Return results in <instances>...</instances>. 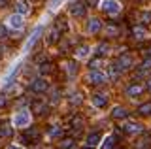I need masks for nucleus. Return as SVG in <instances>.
<instances>
[{
	"label": "nucleus",
	"instance_id": "nucleus-1",
	"mask_svg": "<svg viewBox=\"0 0 151 149\" xmlns=\"http://www.w3.org/2000/svg\"><path fill=\"white\" fill-rule=\"evenodd\" d=\"M102 10L106 13H110V15H115V13L121 11V4L117 2V0H104L102 2Z\"/></svg>",
	"mask_w": 151,
	"mask_h": 149
},
{
	"label": "nucleus",
	"instance_id": "nucleus-2",
	"mask_svg": "<svg viewBox=\"0 0 151 149\" xmlns=\"http://www.w3.org/2000/svg\"><path fill=\"white\" fill-rule=\"evenodd\" d=\"M89 81L94 83V85H100V83H106L108 81V76L104 72H100L98 68H94V70L89 72Z\"/></svg>",
	"mask_w": 151,
	"mask_h": 149
},
{
	"label": "nucleus",
	"instance_id": "nucleus-3",
	"mask_svg": "<svg viewBox=\"0 0 151 149\" xmlns=\"http://www.w3.org/2000/svg\"><path fill=\"white\" fill-rule=\"evenodd\" d=\"M28 123H30V115H28V111H19L15 117H13V125L19 127V128L28 127Z\"/></svg>",
	"mask_w": 151,
	"mask_h": 149
},
{
	"label": "nucleus",
	"instance_id": "nucleus-4",
	"mask_svg": "<svg viewBox=\"0 0 151 149\" xmlns=\"http://www.w3.org/2000/svg\"><path fill=\"white\" fill-rule=\"evenodd\" d=\"M47 81L44 80V77H38V80H34L32 81V85H30V91L32 92H38V95H40V92H45L47 91Z\"/></svg>",
	"mask_w": 151,
	"mask_h": 149
},
{
	"label": "nucleus",
	"instance_id": "nucleus-5",
	"mask_svg": "<svg viewBox=\"0 0 151 149\" xmlns=\"http://www.w3.org/2000/svg\"><path fill=\"white\" fill-rule=\"evenodd\" d=\"M91 102H93V106H96V108H104V106L108 104V96L102 95V92H96V95L91 96Z\"/></svg>",
	"mask_w": 151,
	"mask_h": 149
},
{
	"label": "nucleus",
	"instance_id": "nucleus-6",
	"mask_svg": "<svg viewBox=\"0 0 151 149\" xmlns=\"http://www.w3.org/2000/svg\"><path fill=\"white\" fill-rule=\"evenodd\" d=\"M23 17H21V13H13L12 17H9V27H12L13 30H21L23 29Z\"/></svg>",
	"mask_w": 151,
	"mask_h": 149
},
{
	"label": "nucleus",
	"instance_id": "nucleus-7",
	"mask_svg": "<svg viewBox=\"0 0 151 149\" xmlns=\"http://www.w3.org/2000/svg\"><path fill=\"white\" fill-rule=\"evenodd\" d=\"M30 110L34 111L36 115H42V113H44V111L47 110V104H45L44 100H32V104H30Z\"/></svg>",
	"mask_w": 151,
	"mask_h": 149
},
{
	"label": "nucleus",
	"instance_id": "nucleus-8",
	"mask_svg": "<svg viewBox=\"0 0 151 149\" xmlns=\"http://www.w3.org/2000/svg\"><path fill=\"white\" fill-rule=\"evenodd\" d=\"M70 13L76 15V17H83L85 15V6L81 2H76V4H72V8H70Z\"/></svg>",
	"mask_w": 151,
	"mask_h": 149
},
{
	"label": "nucleus",
	"instance_id": "nucleus-9",
	"mask_svg": "<svg viewBox=\"0 0 151 149\" xmlns=\"http://www.w3.org/2000/svg\"><path fill=\"white\" fill-rule=\"evenodd\" d=\"M123 130H125L127 134H140L144 128H142V125H138V123H130V125H125Z\"/></svg>",
	"mask_w": 151,
	"mask_h": 149
},
{
	"label": "nucleus",
	"instance_id": "nucleus-10",
	"mask_svg": "<svg viewBox=\"0 0 151 149\" xmlns=\"http://www.w3.org/2000/svg\"><path fill=\"white\" fill-rule=\"evenodd\" d=\"M111 117L113 119H125V117H129V111L125 108H121V106H117V108H113V111H111Z\"/></svg>",
	"mask_w": 151,
	"mask_h": 149
},
{
	"label": "nucleus",
	"instance_id": "nucleus-11",
	"mask_svg": "<svg viewBox=\"0 0 151 149\" xmlns=\"http://www.w3.org/2000/svg\"><path fill=\"white\" fill-rule=\"evenodd\" d=\"M40 34H42V27H36L34 32H32V36H30V38H28V42H27V49H30L32 45L36 44V40L40 38Z\"/></svg>",
	"mask_w": 151,
	"mask_h": 149
},
{
	"label": "nucleus",
	"instance_id": "nucleus-12",
	"mask_svg": "<svg viewBox=\"0 0 151 149\" xmlns=\"http://www.w3.org/2000/svg\"><path fill=\"white\" fill-rule=\"evenodd\" d=\"M100 140H102V134L100 132H93V134H89L87 136V145H98L100 143Z\"/></svg>",
	"mask_w": 151,
	"mask_h": 149
},
{
	"label": "nucleus",
	"instance_id": "nucleus-13",
	"mask_svg": "<svg viewBox=\"0 0 151 149\" xmlns=\"http://www.w3.org/2000/svg\"><path fill=\"white\" fill-rule=\"evenodd\" d=\"M100 27L102 25H100V21H98V19H91V21L87 23V30L91 32V34H96V32L100 30Z\"/></svg>",
	"mask_w": 151,
	"mask_h": 149
},
{
	"label": "nucleus",
	"instance_id": "nucleus-14",
	"mask_svg": "<svg viewBox=\"0 0 151 149\" xmlns=\"http://www.w3.org/2000/svg\"><path fill=\"white\" fill-rule=\"evenodd\" d=\"M119 64H121L123 70L132 68V59H130V55H121V57H119Z\"/></svg>",
	"mask_w": 151,
	"mask_h": 149
},
{
	"label": "nucleus",
	"instance_id": "nucleus-15",
	"mask_svg": "<svg viewBox=\"0 0 151 149\" xmlns=\"http://www.w3.org/2000/svg\"><path fill=\"white\" fill-rule=\"evenodd\" d=\"M142 91H144V87H142L140 83H136V85H130L129 89H127V95H129V96H136V95H140Z\"/></svg>",
	"mask_w": 151,
	"mask_h": 149
},
{
	"label": "nucleus",
	"instance_id": "nucleus-16",
	"mask_svg": "<svg viewBox=\"0 0 151 149\" xmlns=\"http://www.w3.org/2000/svg\"><path fill=\"white\" fill-rule=\"evenodd\" d=\"M28 10H30V8L27 6V2H25V0H17V13L25 15V13H28Z\"/></svg>",
	"mask_w": 151,
	"mask_h": 149
},
{
	"label": "nucleus",
	"instance_id": "nucleus-17",
	"mask_svg": "<svg viewBox=\"0 0 151 149\" xmlns=\"http://www.w3.org/2000/svg\"><path fill=\"white\" fill-rule=\"evenodd\" d=\"M138 113L140 115H151V102H145L138 108Z\"/></svg>",
	"mask_w": 151,
	"mask_h": 149
},
{
	"label": "nucleus",
	"instance_id": "nucleus-18",
	"mask_svg": "<svg viewBox=\"0 0 151 149\" xmlns=\"http://www.w3.org/2000/svg\"><path fill=\"white\" fill-rule=\"evenodd\" d=\"M89 51H91L89 45H81V47L78 49V53H76V57H78V59H83V57H87V55H89Z\"/></svg>",
	"mask_w": 151,
	"mask_h": 149
},
{
	"label": "nucleus",
	"instance_id": "nucleus-19",
	"mask_svg": "<svg viewBox=\"0 0 151 149\" xmlns=\"http://www.w3.org/2000/svg\"><path fill=\"white\" fill-rule=\"evenodd\" d=\"M110 72H111V76H113V77H117V76H119V74L123 72L121 64H119V62H113L111 66H110Z\"/></svg>",
	"mask_w": 151,
	"mask_h": 149
},
{
	"label": "nucleus",
	"instance_id": "nucleus-20",
	"mask_svg": "<svg viewBox=\"0 0 151 149\" xmlns=\"http://www.w3.org/2000/svg\"><path fill=\"white\" fill-rule=\"evenodd\" d=\"M9 134H12V128L8 127V123H4L2 127H0V138H8Z\"/></svg>",
	"mask_w": 151,
	"mask_h": 149
},
{
	"label": "nucleus",
	"instance_id": "nucleus-21",
	"mask_svg": "<svg viewBox=\"0 0 151 149\" xmlns=\"http://www.w3.org/2000/svg\"><path fill=\"white\" fill-rule=\"evenodd\" d=\"M113 143H115V138H113V136H108L106 140H104V143H102V149H111Z\"/></svg>",
	"mask_w": 151,
	"mask_h": 149
},
{
	"label": "nucleus",
	"instance_id": "nucleus-22",
	"mask_svg": "<svg viewBox=\"0 0 151 149\" xmlns=\"http://www.w3.org/2000/svg\"><path fill=\"white\" fill-rule=\"evenodd\" d=\"M57 38H59V29H55L49 32V38H47V44H53V42H57Z\"/></svg>",
	"mask_w": 151,
	"mask_h": 149
},
{
	"label": "nucleus",
	"instance_id": "nucleus-23",
	"mask_svg": "<svg viewBox=\"0 0 151 149\" xmlns=\"http://www.w3.org/2000/svg\"><path fill=\"white\" fill-rule=\"evenodd\" d=\"M106 34L108 36H119V29H117V27H113V25H108L106 27Z\"/></svg>",
	"mask_w": 151,
	"mask_h": 149
},
{
	"label": "nucleus",
	"instance_id": "nucleus-24",
	"mask_svg": "<svg viewBox=\"0 0 151 149\" xmlns=\"http://www.w3.org/2000/svg\"><path fill=\"white\" fill-rule=\"evenodd\" d=\"M132 32H134V36H136V38H144V36H145V29H144V27H134V30H132Z\"/></svg>",
	"mask_w": 151,
	"mask_h": 149
},
{
	"label": "nucleus",
	"instance_id": "nucleus-25",
	"mask_svg": "<svg viewBox=\"0 0 151 149\" xmlns=\"http://www.w3.org/2000/svg\"><path fill=\"white\" fill-rule=\"evenodd\" d=\"M68 147H72V140H70V138H64L63 143H60V149H68Z\"/></svg>",
	"mask_w": 151,
	"mask_h": 149
},
{
	"label": "nucleus",
	"instance_id": "nucleus-26",
	"mask_svg": "<svg viewBox=\"0 0 151 149\" xmlns=\"http://www.w3.org/2000/svg\"><path fill=\"white\" fill-rule=\"evenodd\" d=\"M8 38V29L4 25H0V40H6Z\"/></svg>",
	"mask_w": 151,
	"mask_h": 149
},
{
	"label": "nucleus",
	"instance_id": "nucleus-27",
	"mask_svg": "<svg viewBox=\"0 0 151 149\" xmlns=\"http://www.w3.org/2000/svg\"><path fill=\"white\" fill-rule=\"evenodd\" d=\"M142 70H151V57H147L142 62Z\"/></svg>",
	"mask_w": 151,
	"mask_h": 149
},
{
	"label": "nucleus",
	"instance_id": "nucleus-28",
	"mask_svg": "<svg viewBox=\"0 0 151 149\" xmlns=\"http://www.w3.org/2000/svg\"><path fill=\"white\" fill-rule=\"evenodd\" d=\"M40 72L42 74H49L51 72V64H42V66H40Z\"/></svg>",
	"mask_w": 151,
	"mask_h": 149
},
{
	"label": "nucleus",
	"instance_id": "nucleus-29",
	"mask_svg": "<svg viewBox=\"0 0 151 149\" xmlns=\"http://www.w3.org/2000/svg\"><path fill=\"white\" fill-rule=\"evenodd\" d=\"M57 29H63V30H66V29H68V25H66V23H64V19H59V23H57Z\"/></svg>",
	"mask_w": 151,
	"mask_h": 149
},
{
	"label": "nucleus",
	"instance_id": "nucleus-30",
	"mask_svg": "<svg viewBox=\"0 0 151 149\" xmlns=\"http://www.w3.org/2000/svg\"><path fill=\"white\" fill-rule=\"evenodd\" d=\"M104 53H108V45H100V47H98V57H104Z\"/></svg>",
	"mask_w": 151,
	"mask_h": 149
},
{
	"label": "nucleus",
	"instance_id": "nucleus-31",
	"mask_svg": "<svg viewBox=\"0 0 151 149\" xmlns=\"http://www.w3.org/2000/svg\"><path fill=\"white\" fill-rule=\"evenodd\" d=\"M142 21H144V23H149V21H151V11L142 13Z\"/></svg>",
	"mask_w": 151,
	"mask_h": 149
},
{
	"label": "nucleus",
	"instance_id": "nucleus-32",
	"mask_svg": "<svg viewBox=\"0 0 151 149\" xmlns=\"http://www.w3.org/2000/svg\"><path fill=\"white\" fill-rule=\"evenodd\" d=\"M60 2H63V0H51V2H49V8H51V10H55V8H59Z\"/></svg>",
	"mask_w": 151,
	"mask_h": 149
},
{
	"label": "nucleus",
	"instance_id": "nucleus-33",
	"mask_svg": "<svg viewBox=\"0 0 151 149\" xmlns=\"http://www.w3.org/2000/svg\"><path fill=\"white\" fill-rule=\"evenodd\" d=\"M76 70H78V68H76V64H74V62H70V64H68V72H70V76H74Z\"/></svg>",
	"mask_w": 151,
	"mask_h": 149
},
{
	"label": "nucleus",
	"instance_id": "nucleus-34",
	"mask_svg": "<svg viewBox=\"0 0 151 149\" xmlns=\"http://www.w3.org/2000/svg\"><path fill=\"white\" fill-rule=\"evenodd\" d=\"M98 64H100V59H96V60H93V62H91V64H89V68H93V70H94V68H98Z\"/></svg>",
	"mask_w": 151,
	"mask_h": 149
},
{
	"label": "nucleus",
	"instance_id": "nucleus-35",
	"mask_svg": "<svg viewBox=\"0 0 151 149\" xmlns=\"http://www.w3.org/2000/svg\"><path fill=\"white\" fill-rule=\"evenodd\" d=\"M4 106H6V96L0 95V108H4Z\"/></svg>",
	"mask_w": 151,
	"mask_h": 149
},
{
	"label": "nucleus",
	"instance_id": "nucleus-36",
	"mask_svg": "<svg viewBox=\"0 0 151 149\" xmlns=\"http://www.w3.org/2000/svg\"><path fill=\"white\" fill-rule=\"evenodd\" d=\"M85 2H87V4H91V6H96V4H98V0H85Z\"/></svg>",
	"mask_w": 151,
	"mask_h": 149
},
{
	"label": "nucleus",
	"instance_id": "nucleus-37",
	"mask_svg": "<svg viewBox=\"0 0 151 149\" xmlns=\"http://www.w3.org/2000/svg\"><path fill=\"white\" fill-rule=\"evenodd\" d=\"M8 6V0H0V8H6Z\"/></svg>",
	"mask_w": 151,
	"mask_h": 149
},
{
	"label": "nucleus",
	"instance_id": "nucleus-38",
	"mask_svg": "<svg viewBox=\"0 0 151 149\" xmlns=\"http://www.w3.org/2000/svg\"><path fill=\"white\" fill-rule=\"evenodd\" d=\"M8 149H21V147H15V145H9Z\"/></svg>",
	"mask_w": 151,
	"mask_h": 149
},
{
	"label": "nucleus",
	"instance_id": "nucleus-39",
	"mask_svg": "<svg viewBox=\"0 0 151 149\" xmlns=\"http://www.w3.org/2000/svg\"><path fill=\"white\" fill-rule=\"evenodd\" d=\"M147 89H149V91H151V80H149V81H147Z\"/></svg>",
	"mask_w": 151,
	"mask_h": 149
},
{
	"label": "nucleus",
	"instance_id": "nucleus-40",
	"mask_svg": "<svg viewBox=\"0 0 151 149\" xmlns=\"http://www.w3.org/2000/svg\"><path fill=\"white\" fill-rule=\"evenodd\" d=\"M83 149H94V147L93 145H87V147H83Z\"/></svg>",
	"mask_w": 151,
	"mask_h": 149
},
{
	"label": "nucleus",
	"instance_id": "nucleus-41",
	"mask_svg": "<svg viewBox=\"0 0 151 149\" xmlns=\"http://www.w3.org/2000/svg\"><path fill=\"white\" fill-rule=\"evenodd\" d=\"M68 149H74V147H68Z\"/></svg>",
	"mask_w": 151,
	"mask_h": 149
}]
</instances>
